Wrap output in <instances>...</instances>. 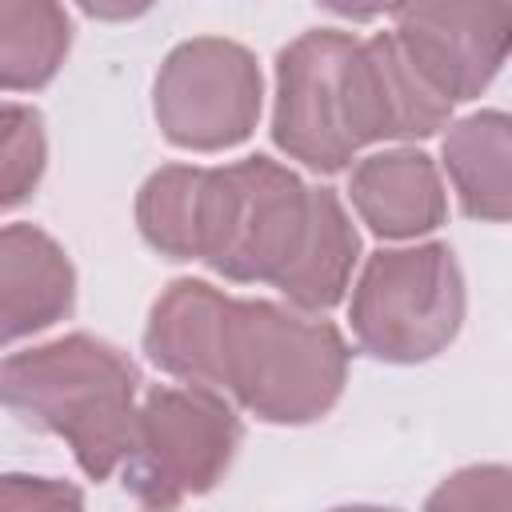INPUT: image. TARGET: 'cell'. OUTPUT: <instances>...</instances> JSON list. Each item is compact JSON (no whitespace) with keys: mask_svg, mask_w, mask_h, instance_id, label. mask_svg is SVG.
<instances>
[{"mask_svg":"<svg viewBox=\"0 0 512 512\" xmlns=\"http://www.w3.org/2000/svg\"><path fill=\"white\" fill-rule=\"evenodd\" d=\"M360 260V232L336 196V188H312V208H308V228L300 240V252L292 264L276 276V292L300 308V312H328L348 296L352 268Z\"/></svg>","mask_w":512,"mask_h":512,"instance_id":"5bb4252c","label":"cell"},{"mask_svg":"<svg viewBox=\"0 0 512 512\" xmlns=\"http://www.w3.org/2000/svg\"><path fill=\"white\" fill-rule=\"evenodd\" d=\"M348 320L372 360L424 364L440 356L464 324L456 252L440 240L372 252L352 284Z\"/></svg>","mask_w":512,"mask_h":512,"instance_id":"3957f363","label":"cell"},{"mask_svg":"<svg viewBox=\"0 0 512 512\" xmlns=\"http://www.w3.org/2000/svg\"><path fill=\"white\" fill-rule=\"evenodd\" d=\"M348 200L384 240H416L448 216V192L436 160L408 144L364 156L348 176Z\"/></svg>","mask_w":512,"mask_h":512,"instance_id":"8fae6325","label":"cell"},{"mask_svg":"<svg viewBox=\"0 0 512 512\" xmlns=\"http://www.w3.org/2000/svg\"><path fill=\"white\" fill-rule=\"evenodd\" d=\"M76 308V268L68 252L36 224H4L0 232V332L16 344L52 328Z\"/></svg>","mask_w":512,"mask_h":512,"instance_id":"7c38bea8","label":"cell"},{"mask_svg":"<svg viewBox=\"0 0 512 512\" xmlns=\"http://www.w3.org/2000/svg\"><path fill=\"white\" fill-rule=\"evenodd\" d=\"M440 164L468 220L512 224V112L484 108L448 124Z\"/></svg>","mask_w":512,"mask_h":512,"instance_id":"4fadbf2b","label":"cell"},{"mask_svg":"<svg viewBox=\"0 0 512 512\" xmlns=\"http://www.w3.org/2000/svg\"><path fill=\"white\" fill-rule=\"evenodd\" d=\"M72 48V20L52 0H0V84L4 92L44 88Z\"/></svg>","mask_w":512,"mask_h":512,"instance_id":"9a60e30c","label":"cell"},{"mask_svg":"<svg viewBox=\"0 0 512 512\" xmlns=\"http://www.w3.org/2000/svg\"><path fill=\"white\" fill-rule=\"evenodd\" d=\"M264 104L256 56L224 36L176 44L152 84V112L168 144L188 152H224L252 136Z\"/></svg>","mask_w":512,"mask_h":512,"instance_id":"52a82bcc","label":"cell"},{"mask_svg":"<svg viewBox=\"0 0 512 512\" xmlns=\"http://www.w3.org/2000/svg\"><path fill=\"white\" fill-rule=\"evenodd\" d=\"M424 512H512V464H468L448 472Z\"/></svg>","mask_w":512,"mask_h":512,"instance_id":"ac0fdd59","label":"cell"},{"mask_svg":"<svg viewBox=\"0 0 512 512\" xmlns=\"http://www.w3.org/2000/svg\"><path fill=\"white\" fill-rule=\"evenodd\" d=\"M356 48L340 28H312L276 52L272 144L312 172H344L364 148L356 124Z\"/></svg>","mask_w":512,"mask_h":512,"instance_id":"8992f818","label":"cell"},{"mask_svg":"<svg viewBox=\"0 0 512 512\" xmlns=\"http://www.w3.org/2000/svg\"><path fill=\"white\" fill-rule=\"evenodd\" d=\"M244 440L236 408L212 388H152L140 400L136 440L124 460V492L140 512H176L212 492Z\"/></svg>","mask_w":512,"mask_h":512,"instance_id":"5b68a950","label":"cell"},{"mask_svg":"<svg viewBox=\"0 0 512 512\" xmlns=\"http://www.w3.org/2000/svg\"><path fill=\"white\" fill-rule=\"evenodd\" d=\"M228 304L232 296L212 288L208 280L196 276L172 280L148 308V324H144L148 360L172 380H184L188 388L220 392Z\"/></svg>","mask_w":512,"mask_h":512,"instance_id":"9c48e42d","label":"cell"},{"mask_svg":"<svg viewBox=\"0 0 512 512\" xmlns=\"http://www.w3.org/2000/svg\"><path fill=\"white\" fill-rule=\"evenodd\" d=\"M348 356L332 320L276 300L232 296L220 392L264 424H312L336 408Z\"/></svg>","mask_w":512,"mask_h":512,"instance_id":"7a4b0ae2","label":"cell"},{"mask_svg":"<svg viewBox=\"0 0 512 512\" xmlns=\"http://www.w3.org/2000/svg\"><path fill=\"white\" fill-rule=\"evenodd\" d=\"M0 512H84V492L56 476L8 472L0 480Z\"/></svg>","mask_w":512,"mask_h":512,"instance_id":"d6986e66","label":"cell"},{"mask_svg":"<svg viewBox=\"0 0 512 512\" xmlns=\"http://www.w3.org/2000/svg\"><path fill=\"white\" fill-rule=\"evenodd\" d=\"M452 104L416 72L392 32H376L356 48V124L360 140H424L440 132Z\"/></svg>","mask_w":512,"mask_h":512,"instance_id":"30bf717a","label":"cell"},{"mask_svg":"<svg viewBox=\"0 0 512 512\" xmlns=\"http://www.w3.org/2000/svg\"><path fill=\"white\" fill-rule=\"evenodd\" d=\"M328 512H400V508H384V504H340V508H328Z\"/></svg>","mask_w":512,"mask_h":512,"instance_id":"ffe728a7","label":"cell"},{"mask_svg":"<svg viewBox=\"0 0 512 512\" xmlns=\"http://www.w3.org/2000/svg\"><path fill=\"white\" fill-rule=\"evenodd\" d=\"M208 168L164 164L136 192V228L144 244L168 260H200Z\"/></svg>","mask_w":512,"mask_h":512,"instance_id":"2e32d148","label":"cell"},{"mask_svg":"<svg viewBox=\"0 0 512 512\" xmlns=\"http://www.w3.org/2000/svg\"><path fill=\"white\" fill-rule=\"evenodd\" d=\"M48 164V140H44V120L36 108L24 104H4V208L24 204Z\"/></svg>","mask_w":512,"mask_h":512,"instance_id":"e0dca14e","label":"cell"},{"mask_svg":"<svg viewBox=\"0 0 512 512\" xmlns=\"http://www.w3.org/2000/svg\"><path fill=\"white\" fill-rule=\"evenodd\" d=\"M312 188L272 156L208 168L200 260L236 284H276L300 252Z\"/></svg>","mask_w":512,"mask_h":512,"instance_id":"277c9868","label":"cell"},{"mask_svg":"<svg viewBox=\"0 0 512 512\" xmlns=\"http://www.w3.org/2000/svg\"><path fill=\"white\" fill-rule=\"evenodd\" d=\"M140 368L116 344L92 332H68L48 344L8 352L0 392L12 416L36 432L60 436L88 480L124 468L136 440Z\"/></svg>","mask_w":512,"mask_h":512,"instance_id":"6da1fadb","label":"cell"},{"mask_svg":"<svg viewBox=\"0 0 512 512\" xmlns=\"http://www.w3.org/2000/svg\"><path fill=\"white\" fill-rule=\"evenodd\" d=\"M392 36L448 104H464L476 100L512 56V4L448 0L392 8Z\"/></svg>","mask_w":512,"mask_h":512,"instance_id":"ba28073f","label":"cell"}]
</instances>
